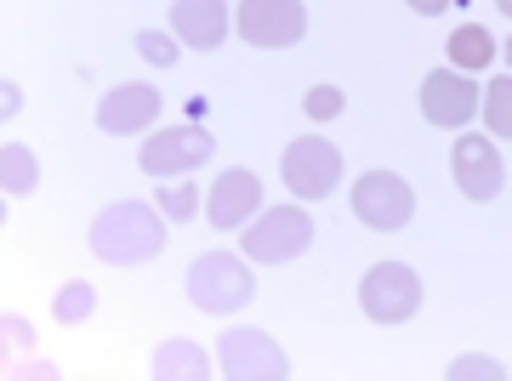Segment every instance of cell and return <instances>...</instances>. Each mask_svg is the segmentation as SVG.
Here are the masks:
<instances>
[{"mask_svg":"<svg viewBox=\"0 0 512 381\" xmlns=\"http://www.w3.org/2000/svg\"><path fill=\"white\" fill-rule=\"evenodd\" d=\"M86 239H92L97 262H109V268H143V262H154L165 251V222L143 200H120L109 211H97Z\"/></svg>","mask_w":512,"mask_h":381,"instance_id":"1","label":"cell"},{"mask_svg":"<svg viewBox=\"0 0 512 381\" xmlns=\"http://www.w3.org/2000/svg\"><path fill=\"white\" fill-rule=\"evenodd\" d=\"M251 296H256V273L245 268L239 256H228V251L194 256V268H188V302H194L200 313L228 319V313H239Z\"/></svg>","mask_w":512,"mask_h":381,"instance_id":"2","label":"cell"},{"mask_svg":"<svg viewBox=\"0 0 512 381\" xmlns=\"http://www.w3.org/2000/svg\"><path fill=\"white\" fill-rule=\"evenodd\" d=\"M359 308L365 319L376 325H404V319H416L421 308V279L404 262H376V268L359 279Z\"/></svg>","mask_w":512,"mask_h":381,"instance_id":"3","label":"cell"},{"mask_svg":"<svg viewBox=\"0 0 512 381\" xmlns=\"http://www.w3.org/2000/svg\"><path fill=\"white\" fill-rule=\"evenodd\" d=\"M313 245V217L302 205H274L245 228V256L251 262H296Z\"/></svg>","mask_w":512,"mask_h":381,"instance_id":"4","label":"cell"},{"mask_svg":"<svg viewBox=\"0 0 512 381\" xmlns=\"http://www.w3.org/2000/svg\"><path fill=\"white\" fill-rule=\"evenodd\" d=\"M353 217L376 234H399L404 222L416 217V194L399 171H365L353 182Z\"/></svg>","mask_w":512,"mask_h":381,"instance_id":"5","label":"cell"},{"mask_svg":"<svg viewBox=\"0 0 512 381\" xmlns=\"http://www.w3.org/2000/svg\"><path fill=\"white\" fill-rule=\"evenodd\" d=\"M279 171H285V188L296 200H330V188L342 182V154L330 137H296L279 154Z\"/></svg>","mask_w":512,"mask_h":381,"instance_id":"6","label":"cell"},{"mask_svg":"<svg viewBox=\"0 0 512 381\" xmlns=\"http://www.w3.org/2000/svg\"><path fill=\"white\" fill-rule=\"evenodd\" d=\"M239 40L262 52H285L308 35V6L302 0H239Z\"/></svg>","mask_w":512,"mask_h":381,"instance_id":"7","label":"cell"},{"mask_svg":"<svg viewBox=\"0 0 512 381\" xmlns=\"http://www.w3.org/2000/svg\"><path fill=\"white\" fill-rule=\"evenodd\" d=\"M217 370L228 381H291V359H285V347L274 336H262V330H228L217 342Z\"/></svg>","mask_w":512,"mask_h":381,"instance_id":"8","label":"cell"},{"mask_svg":"<svg viewBox=\"0 0 512 381\" xmlns=\"http://www.w3.org/2000/svg\"><path fill=\"white\" fill-rule=\"evenodd\" d=\"M484 103V86L467 80V69H433L421 80V120L444 131H467V120Z\"/></svg>","mask_w":512,"mask_h":381,"instance_id":"9","label":"cell"},{"mask_svg":"<svg viewBox=\"0 0 512 381\" xmlns=\"http://www.w3.org/2000/svg\"><path fill=\"white\" fill-rule=\"evenodd\" d=\"M217 154V137L200 126H171V131H154L143 143V154H137V165H143L148 177H188L194 165H205Z\"/></svg>","mask_w":512,"mask_h":381,"instance_id":"10","label":"cell"},{"mask_svg":"<svg viewBox=\"0 0 512 381\" xmlns=\"http://www.w3.org/2000/svg\"><path fill=\"white\" fill-rule=\"evenodd\" d=\"M450 171H456V188L467 194V200H495L501 182H507V165H501V154H495L490 137H456Z\"/></svg>","mask_w":512,"mask_h":381,"instance_id":"11","label":"cell"},{"mask_svg":"<svg viewBox=\"0 0 512 381\" xmlns=\"http://www.w3.org/2000/svg\"><path fill=\"white\" fill-rule=\"evenodd\" d=\"M262 211V182L245 171V165H234V171H222L217 188H211V200H205V217H211V228H222V234H234V228H245V222Z\"/></svg>","mask_w":512,"mask_h":381,"instance_id":"12","label":"cell"},{"mask_svg":"<svg viewBox=\"0 0 512 381\" xmlns=\"http://www.w3.org/2000/svg\"><path fill=\"white\" fill-rule=\"evenodd\" d=\"M154 114H160V91L143 86V80H126V86L103 91V103H97V126L109 131V137H131V131L154 126Z\"/></svg>","mask_w":512,"mask_h":381,"instance_id":"13","label":"cell"},{"mask_svg":"<svg viewBox=\"0 0 512 381\" xmlns=\"http://www.w3.org/2000/svg\"><path fill=\"white\" fill-rule=\"evenodd\" d=\"M228 0H171V35L194 52H217L228 40Z\"/></svg>","mask_w":512,"mask_h":381,"instance_id":"14","label":"cell"},{"mask_svg":"<svg viewBox=\"0 0 512 381\" xmlns=\"http://www.w3.org/2000/svg\"><path fill=\"white\" fill-rule=\"evenodd\" d=\"M148 376L154 381H205L211 376V359H205L194 342H160L154 364H148Z\"/></svg>","mask_w":512,"mask_h":381,"instance_id":"15","label":"cell"},{"mask_svg":"<svg viewBox=\"0 0 512 381\" xmlns=\"http://www.w3.org/2000/svg\"><path fill=\"white\" fill-rule=\"evenodd\" d=\"M35 182H40V165H35V154H29V148H23V143L0 148V188H6L12 200L35 194Z\"/></svg>","mask_w":512,"mask_h":381,"instance_id":"16","label":"cell"},{"mask_svg":"<svg viewBox=\"0 0 512 381\" xmlns=\"http://www.w3.org/2000/svg\"><path fill=\"white\" fill-rule=\"evenodd\" d=\"M495 57V40L484 35V29H478V23H467V29H456V35H450V63H456V69H484V63H490Z\"/></svg>","mask_w":512,"mask_h":381,"instance_id":"17","label":"cell"},{"mask_svg":"<svg viewBox=\"0 0 512 381\" xmlns=\"http://www.w3.org/2000/svg\"><path fill=\"white\" fill-rule=\"evenodd\" d=\"M484 126H490V137H507L512 143V74L507 80H495V86H484Z\"/></svg>","mask_w":512,"mask_h":381,"instance_id":"18","label":"cell"},{"mask_svg":"<svg viewBox=\"0 0 512 381\" xmlns=\"http://www.w3.org/2000/svg\"><path fill=\"white\" fill-rule=\"evenodd\" d=\"M92 308H97V291H92V285H80V279L57 291V319H63V325H80V319H92Z\"/></svg>","mask_w":512,"mask_h":381,"instance_id":"19","label":"cell"},{"mask_svg":"<svg viewBox=\"0 0 512 381\" xmlns=\"http://www.w3.org/2000/svg\"><path fill=\"white\" fill-rule=\"evenodd\" d=\"M160 211L171 222H188L194 211H200V194H194V182H165L160 188Z\"/></svg>","mask_w":512,"mask_h":381,"instance_id":"20","label":"cell"},{"mask_svg":"<svg viewBox=\"0 0 512 381\" xmlns=\"http://www.w3.org/2000/svg\"><path fill=\"white\" fill-rule=\"evenodd\" d=\"M342 103H348V97H342L336 86H313L308 97H302V109H308V120H336V114H342Z\"/></svg>","mask_w":512,"mask_h":381,"instance_id":"21","label":"cell"},{"mask_svg":"<svg viewBox=\"0 0 512 381\" xmlns=\"http://www.w3.org/2000/svg\"><path fill=\"white\" fill-rule=\"evenodd\" d=\"M137 52H143L148 63H160V69H171V63H177V46H171V35H154V29H148V35H137Z\"/></svg>","mask_w":512,"mask_h":381,"instance_id":"22","label":"cell"},{"mask_svg":"<svg viewBox=\"0 0 512 381\" xmlns=\"http://www.w3.org/2000/svg\"><path fill=\"white\" fill-rule=\"evenodd\" d=\"M467 376H490V381H501V364H490V359H456L450 364V381H467Z\"/></svg>","mask_w":512,"mask_h":381,"instance_id":"23","label":"cell"},{"mask_svg":"<svg viewBox=\"0 0 512 381\" xmlns=\"http://www.w3.org/2000/svg\"><path fill=\"white\" fill-rule=\"evenodd\" d=\"M0 91H6V97H0V109H6V114H18V109H23V91L12 86V80H6V86H0Z\"/></svg>","mask_w":512,"mask_h":381,"instance_id":"24","label":"cell"},{"mask_svg":"<svg viewBox=\"0 0 512 381\" xmlns=\"http://www.w3.org/2000/svg\"><path fill=\"white\" fill-rule=\"evenodd\" d=\"M404 6H416L421 18H433V12H444V6H450V0H404Z\"/></svg>","mask_w":512,"mask_h":381,"instance_id":"25","label":"cell"},{"mask_svg":"<svg viewBox=\"0 0 512 381\" xmlns=\"http://www.w3.org/2000/svg\"><path fill=\"white\" fill-rule=\"evenodd\" d=\"M495 6H501V12H507V18H512V0H495Z\"/></svg>","mask_w":512,"mask_h":381,"instance_id":"26","label":"cell"},{"mask_svg":"<svg viewBox=\"0 0 512 381\" xmlns=\"http://www.w3.org/2000/svg\"><path fill=\"white\" fill-rule=\"evenodd\" d=\"M507 63H512V40H507Z\"/></svg>","mask_w":512,"mask_h":381,"instance_id":"27","label":"cell"}]
</instances>
